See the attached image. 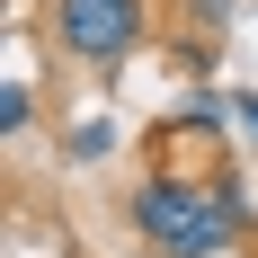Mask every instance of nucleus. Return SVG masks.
Returning <instances> with one entry per match:
<instances>
[{
	"mask_svg": "<svg viewBox=\"0 0 258 258\" xmlns=\"http://www.w3.org/2000/svg\"><path fill=\"white\" fill-rule=\"evenodd\" d=\"M134 232L160 258H223L249 240V196L240 187H187V178H143L134 187Z\"/></svg>",
	"mask_w": 258,
	"mask_h": 258,
	"instance_id": "nucleus-1",
	"label": "nucleus"
},
{
	"mask_svg": "<svg viewBox=\"0 0 258 258\" xmlns=\"http://www.w3.org/2000/svg\"><path fill=\"white\" fill-rule=\"evenodd\" d=\"M72 152H80V160H107V152H116V125H107V116H89V125L72 134Z\"/></svg>",
	"mask_w": 258,
	"mask_h": 258,
	"instance_id": "nucleus-4",
	"label": "nucleus"
},
{
	"mask_svg": "<svg viewBox=\"0 0 258 258\" xmlns=\"http://www.w3.org/2000/svg\"><path fill=\"white\" fill-rule=\"evenodd\" d=\"M232 116H240V125H249V134H258V98H232Z\"/></svg>",
	"mask_w": 258,
	"mask_h": 258,
	"instance_id": "nucleus-6",
	"label": "nucleus"
},
{
	"mask_svg": "<svg viewBox=\"0 0 258 258\" xmlns=\"http://www.w3.org/2000/svg\"><path fill=\"white\" fill-rule=\"evenodd\" d=\"M143 27H152L143 0H53V36H62V53H80L89 72H116V62L143 45Z\"/></svg>",
	"mask_w": 258,
	"mask_h": 258,
	"instance_id": "nucleus-2",
	"label": "nucleus"
},
{
	"mask_svg": "<svg viewBox=\"0 0 258 258\" xmlns=\"http://www.w3.org/2000/svg\"><path fill=\"white\" fill-rule=\"evenodd\" d=\"M36 98H27V80H0V134H27Z\"/></svg>",
	"mask_w": 258,
	"mask_h": 258,
	"instance_id": "nucleus-3",
	"label": "nucleus"
},
{
	"mask_svg": "<svg viewBox=\"0 0 258 258\" xmlns=\"http://www.w3.org/2000/svg\"><path fill=\"white\" fill-rule=\"evenodd\" d=\"M187 9H196L205 27H223V18H232V0H187Z\"/></svg>",
	"mask_w": 258,
	"mask_h": 258,
	"instance_id": "nucleus-5",
	"label": "nucleus"
}]
</instances>
